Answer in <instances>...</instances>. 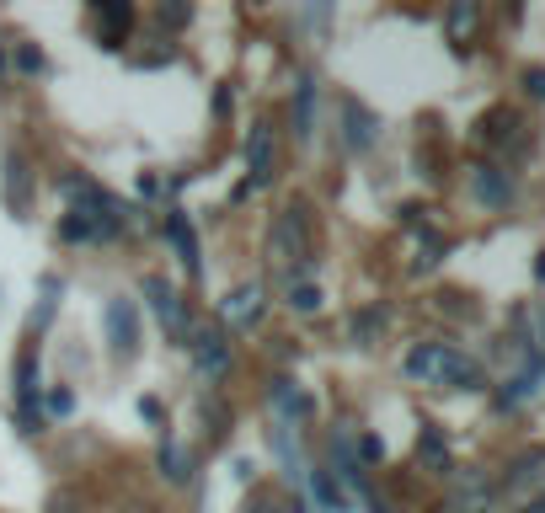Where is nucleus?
<instances>
[{
  "instance_id": "21",
  "label": "nucleus",
  "mask_w": 545,
  "mask_h": 513,
  "mask_svg": "<svg viewBox=\"0 0 545 513\" xmlns=\"http://www.w3.org/2000/svg\"><path fill=\"white\" fill-rule=\"evenodd\" d=\"M289 310H300V316H316V310H321V289L310 284V278H289Z\"/></svg>"
},
{
  "instance_id": "1",
  "label": "nucleus",
  "mask_w": 545,
  "mask_h": 513,
  "mask_svg": "<svg viewBox=\"0 0 545 513\" xmlns=\"http://www.w3.org/2000/svg\"><path fill=\"white\" fill-rule=\"evenodd\" d=\"M65 193L75 198V209L65 214V225H59V236L65 241H113L118 236L123 214H118V204L97 188V182L65 177Z\"/></svg>"
},
{
  "instance_id": "16",
  "label": "nucleus",
  "mask_w": 545,
  "mask_h": 513,
  "mask_svg": "<svg viewBox=\"0 0 545 513\" xmlns=\"http://www.w3.org/2000/svg\"><path fill=\"white\" fill-rule=\"evenodd\" d=\"M316 134V81L300 75L294 81V139H310Z\"/></svg>"
},
{
  "instance_id": "22",
  "label": "nucleus",
  "mask_w": 545,
  "mask_h": 513,
  "mask_svg": "<svg viewBox=\"0 0 545 513\" xmlns=\"http://www.w3.org/2000/svg\"><path fill=\"white\" fill-rule=\"evenodd\" d=\"M476 22H481V11L476 6H449V43H465V38H471L476 33Z\"/></svg>"
},
{
  "instance_id": "3",
  "label": "nucleus",
  "mask_w": 545,
  "mask_h": 513,
  "mask_svg": "<svg viewBox=\"0 0 545 513\" xmlns=\"http://www.w3.org/2000/svg\"><path fill=\"white\" fill-rule=\"evenodd\" d=\"M145 300H150V310H155V321L166 326V337L171 342H193V321H188V305H182V294L166 284L161 273H145Z\"/></svg>"
},
{
  "instance_id": "17",
  "label": "nucleus",
  "mask_w": 545,
  "mask_h": 513,
  "mask_svg": "<svg viewBox=\"0 0 545 513\" xmlns=\"http://www.w3.org/2000/svg\"><path fill=\"white\" fill-rule=\"evenodd\" d=\"M471 188H476V198H481V204H492V209H503L508 198H513V182H508L497 166H476Z\"/></svg>"
},
{
  "instance_id": "15",
  "label": "nucleus",
  "mask_w": 545,
  "mask_h": 513,
  "mask_svg": "<svg viewBox=\"0 0 545 513\" xmlns=\"http://www.w3.org/2000/svg\"><path fill=\"white\" fill-rule=\"evenodd\" d=\"M492 508V481L487 476H465L455 497H449V513H487Z\"/></svg>"
},
{
  "instance_id": "9",
  "label": "nucleus",
  "mask_w": 545,
  "mask_h": 513,
  "mask_svg": "<svg viewBox=\"0 0 545 513\" xmlns=\"http://www.w3.org/2000/svg\"><path fill=\"white\" fill-rule=\"evenodd\" d=\"M540 380H545V359L540 353H524V364L513 369L503 380V391H497V407H524V401L540 391Z\"/></svg>"
},
{
  "instance_id": "2",
  "label": "nucleus",
  "mask_w": 545,
  "mask_h": 513,
  "mask_svg": "<svg viewBox=\"0 0 545 513\" xmlns=\"http://www.w3.org/2000/svg\"><path fill=\"white\" fill-rule=\"evenodd\" d=\"M407 380H423V385H455V391H481V364L465 359L460 348L449 342H417L407 353Z\"/></svg>"
},
{
  "instance_id": "14",
  "label": "nucleus",
  "mask_w": 545,
  "mask_h": 513,
  "mask_svg": "<svg viewBox=\"0 0 545 513\" xmlns=\"http://www.w3.org/2000/svg\"><path fill=\"white\" fill-rule=\"evenodd\" d=\"M97 17H102V43L107 49H118V43L129 38V27H134V6L129 0H102Z\"/></svg>"
},
{
  "instance_id": "18",
  "label": "nucleus",
  "mask_w": 545,
  "mask_h": 513,
  "mask_svg": "<svg viewBox=\"0 0 545 513\" xmlns=\"http://www.w3.org/2000/svg\"><path fill=\"white\" fill-rule=\"evenodd\" d=\"M155 460H161V476L171 481V487H182V481L193 476V460H188V449H182L177 439H161V455Z\"/></svg>"
},
{
  "instance_id": "5",
  "label": "nucleus",
  "mask_w": 545,
  "mask_h": 513,
  "mask_svg": "<svg viewBox=\"0 0 545 513\" xmlns=\"http://www.w3.org/2000/svg\"><path fill=\"white\" fill-rule=\"evenodd\" d=\"M268 257H273V262H284V268H289L294 257H310V220H305V204L278 209L273 236H268Z\"/></svg>"
},
{
  "instance_id": "11",
  "label": "nucleus",
  "mask_w": 545,
  "mask_h": 513,
  "mask_svg": "<svg viewBox=\"0 0 545 513\" xmlns=\"http://www.w3.org/2000/svg\"><path fill=\"white\" fill-rule=\"evenodd\" d=\"M193 364H198V375L220 380L225 369H230V342H225V332H204V337H193Z\"/></svg>"
},
{
  "instance_id": "23",
  "label": "nucleus",
  "mask_w": 545,
  "mask_h": 513,
  "mask_svg": "<svg viewBox=\"0 0 545 513\" xmlns=\"http://www.w3.org/2000/svg\"><path fill=\"white\" fill-rule=\"evenodd\" d=\"M54 310H59V278L49 273V278H43V305L33 310V332H43V326L54 321Z\"/></svg>"
},
{
  "instance_id": "34",
  "label": "nucleus",
  "mask_w": 545,
  "mask_h": 513,
  "mask_svg": "<svg viewBox=\"0 0 545 513\" xmlns=\"http://www.w3.org/2000/svg\"><path fill=\"white\" fill-rule=\"evenodd\" d=\"M0 81H6V54H0Z\"/></svg>"
},
{
  "instance_id": "31",
  "label": "nucleus",
  "mask_w": 545,
  "mask_h": 513,
  "mask_svg": "<svg viewBox=\"0 0 545 513\" xmlns=\"http://www.w3.org/2000/svg\"><path fill=\"white\" fill-rule=\"evenodd\" d=\"M524 86H529V97L545 102V70H524Z\"/></svg>"
},
{
  "instance_id": "25",
  "label": "nucleus",
  "mask_w": 545,
  "mask_h": 513,
  "mask_svg": "<svg viewBox=\"0 0 545 513\" xmlns=\"http://www.w3.org/2000/svg\"><path fill=\"white\" fill-rule=\"evenodd\" d=\"M540 465H545L540 449H535V455H519V460H513V471H508V481H513V487H524V481L540 476Z\"/></svg>"
},
{
  "instance_id": "12",
  "label": "nucleus",
  "mask_w": 545,
  "mask_h": 513,
  "mask_svg": "<svg viewBox=\"0 0 545 513\" xmlns=\"http://www.w3.org/2000/svg\"><path fill=\"white\" fill-rule=\"evenodd\" d=\"M342 123H348V129H342V139H348V150H369V145H375V129H380V123H375V113H369V107L364 102H342Z\"/></svg>"
},
{
  "instance_id": "28",
  "label": "nucleus",
  "mask_w": 545,
  "mask_h": 513,
  "mask_svg": "<svg viewBox=\"0 0 545 513\" xmlns=\"http://www.w3.org/2000/svg\"><path fill=\"white\" fill-rule=\"evenodd\" d=\"M439 252H444V241H439V236H428L423 246H417V273H428L433 262H439Z\"/></svg>"
},
{
  "instance_id": "29",
  "label": "nucleus",
  "mask_w": 545,
  "mask_h": 513,
  "mask_svg": "<svg viewBox=\"0 0 545 513\" xmlns=\"http://www.w3.org/2000/svg\"><path fill=\"white\" fill-rule=\"evenodd\" d=\"M17 65H22L27 75H38V70H43V54H38V49H17Z\"/></svg>"
},
{
  "instance_id": "24",
  "label": "nucleus",
  "mask_w": 545,
  "mask_h": 513,
  "mask_svg": "<svg viewBox=\"0 0 545 513\" xmlns=\"http://www.w3.org/2000/svg\"><path fill=\"white\" fill-rule=\"evenodd\" d=\"M310 481H316V497H321L326 508H332V513H348V497H342V487H337L332 476H326V471H316Z\"/></svg>"
},
{
  "instance_id": "8",
  "label": "nucleus",
  "mask_w": 545,
  "mask_h": 513,
  "mask_svg": "<svg viewBox=\"0 0 545 513\" xmlns=\"http://www.w3.org/2000/svg\"><path fill=\"white\" fill-rule=\"evenodd\" d=\"M17 407H22V423L27 433L38 428L43 417V380H38V353H22L17 359Z\"/></svg>"
},
{
  "instance_id": "33",
  "label": "nucleus",
  "mask_w": 545,
  "mask_h": 513,
  "mask_svg": "<svg viewBox=\"0 0 545 513\" xmlns=\"http://www.w3.org/2000/svg\"><path fill=\"white\" fill-rule=\"evenodd\" d=\"M524 513H545V503H529V508H524Z\"/></svg>"
},
{
  "instance_id": "19",
  "label": "nucleus",
  "mask_w": 545,
  "mask_h": 513,
  "mask_svg": "<svg viewBox=\"0 0 545 513\" xmlns=\"http://www.w3.org/2000/svg\"><path fill=\"white\" fill-rule=\"evenodd\" d=\"M6 204H11V214L27 209V161H22V150L6 155Z\"/></svg>"
},
{
  "instance_id": "6",
  "label": "nucleus",
  "mask_w": 545,
  "mask_h": 513,
  "mask_svg": "<svg viewBox=\"0 0 545 513\" xmlns=\"http://www.w3.org/2000/svg\"><path fill=\"white\" fill-rule=\"evenodd\" d=\"M262 310H268V289H262L257 278H252V284H236L220 300V316H225L230 332H252V326L262 321Z\"/></svg>"
},
{
  "instance_id": "20",
  "label": "nucleus",
  "mask_w": 545,
  "mask_h": 513,
  "mask_svg": "<svg viewBox=\"0 0 545 513\" xmlns=\"http://www.w3.org/2000/svg\"><path fill=\"white\" fill-rule=\"evenodd\" d=\"M417 460L433 465V471H449V444L439 439V428H423V439H417Z\"/></svg>"
},
{
  "instance_id": "7",
  "label": "nucleus",
  "mask_w": 545,
  "mask_h": 513,
  "mask_svg": "<svg viewBox=\"0 0 545 513\" xmlns=\"http://www.w3.org/2000/svg\"><path fill=\"white\" fill-rule=\"evenodd\" d=\"M102 326H107V342H113L118 359H134V353H139V305L123 300V294H118V300H107Z\"/></svg>"
},
{
  "instance_id": "27",
  "label": "nucleus",
  "mask_w": 545,
  "mask_h": 513,
  "mask_svg": "<svg viewBox=\"0 0 545 513\" xmlns=\"http://www.w3.org/2000/svg\"><path fill=\"white\" fill-rule=\"evenodd\" d=\"M43 407H49L54 417H70V412H75V396L65 391V385H54V391H49V401H43Z\"/></svg>"
},
{
  "instance_id": "4",
  "label": "nucleus",
  "mask_w": 545,
  "mask_h": 513,
  "mask_svg": "<svg viewBox=\"0 0 545 513\" xmlns=\"http://www.w3.org/2000/svg\"><path fill=\"white\" fill-rule=\"evenodd\" d=\"M273 177H278V129L257 118L252 129H246V188L241 193L268 188Z\"/></svg>"
},
{
  "instance_id": "30",
  "label": "nucleus",
  "mask_w": 545,
  "mask_h": 513,
  "mask_svg": "<svg viewBox=\"0 0 545 513\" xmlns=\"http://www.w3.org/2000/svg\"><path fill=\"white\" fill-rule=\"evenodd\" d=\"M188 17H193L188 6H161V22H166V27H182V22H188Z\"/></svg>"
},
{
  "instance_id": "10",
  "label": "nucleus",
  "mask_w": 545,
  "mask_h": 513,
  "mask_svg": "<svg viewBox=\"0 0 545 513\" xmlns=\"http://www.w3.org/2000/svg\"><path fill=\"white\" fill-rule=\"evenodd\" d=\"M166 241H171V252H177V262H182L188 273L204 268V257H198V236H193V220H188L182 209L166 214Z\"/></svg>"
},
{
  "instance_id": "13",
  "label": "nucleus",
  "mask_w": 545,
  "mask_h": 513,
  "mask_svg": "<svg viewBox=\"0 0 545 513\" xmlns=\"http://www.w3.org/2000/svg\"><path fill=\"white\" fill-rule=\"evenodd\" d=\"M268 396H273V407H278V417H284V423H305V417L316 412V401H310L294 380H273Z\"/></svg>"
},
{
  "instance_id": "32",
  "label": "nucleus",
  "mask_w": 545,
  "mask_h": 513,
  "mask_svg": "<svg viewBox=\"0 0 545 513\" xmlns=\"http://www.w3.org/2000/svg\"><path fill=\"white\" fill-rule=\"evenodd\" d=\"M358 455H364V460H380L385 444H380V439H364V444H358Z\"/></svg>"
},
{
  "instance_id": "26",
  "label": "nucleus",
  "mask_w": 545,
  "mask_h": 513,
  "mask_svg": "<svg viewBox=\"0 0 545 513\" xmlns=\"http://www.w3.org/2000/svg\"><path fill=\"white\" fill-rule=\"evenodd\" d=\"M375 326H385V310H364V316L353 321V337L369 342V337H375Z\"/></svg>"
}]
</instances>
